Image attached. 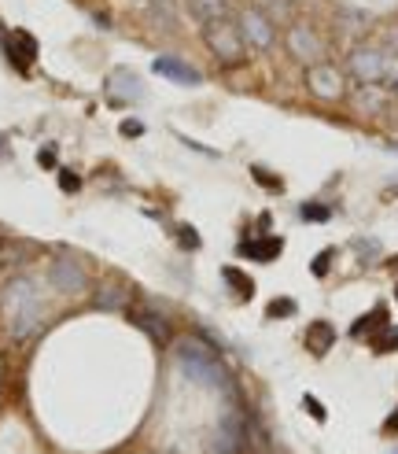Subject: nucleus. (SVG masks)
I'll use <instances>...</instances> for the list:
<instances>
[{
    "label": "nucleus",
    "mask_w": 398,
    "mask_h": 454,
    "mask_svg": "<svg viewBox=\"0 0 398 454\" xmlns=\"http://www.w3.org/2000/svg\"><path fill=\"white\" fill-rule=\"evenodd\" d=\"M174 359L177 366L188 373L192 381H199L203 388H225L229 384V373L218 359V351L207 347V344H199L195 336H185V340H177L174 344Z\"/></svg>",
    "instance_id": "obj_1"
},
{
    "label": "nucleus",
    "mask_w": 398,
    "mask_h": 454,
    "mask_svg": "<svg viewBox=\"0 0 398 454\" xmlns=\"http://www.w3.org/2000/svg\"><path fill=\"white\" fill-rule=\"evenodd\" d=\"M203 41L222 63H243L247 41L240 34V23H232L229 15L225 19H214V23H203Z\"/></svg>",
    "instance_id": "obj_2"
},
{
    "label": "nucleus",
    "mask_w": 398,
    "mask_h": 454,
    "mask_svg": "<svg viewBox=\"0 0 398 454\" xmlns=\"http://www.w3.org/2000/svg\"><path fill=\"white\" fill-rule=\"evenodd\" d=\"M351 74L358 78L361 85H380L387 78V67H391V59H387V52L384 48H373V44H361V48H354L351 52Z\"/></svg>",
    "instance_id": "obj_3"
},
{
    "label": "nucleus",
    "mask_w": 398,
    "mask_h": 454,
    "mask_svg": "<svg viewBox=\"0 0 398 454\" xmlns=\"http://www.w3.org/2000/svg\"><path fill=\"white\" fill-rule=\"evenodd\" d=\"M306 85L313 96H321V100H339L343 89H346V78L339 67H332V63H313L306 71Z\"/></svg>",
    "instance_id": "obj_4"
},
{
    "label": "nucleus",
    "mask_w": 398,
    "mask_h": 454,
    "mask_svg": "<svg viewBox=\"0 0 398 454\" xmlns=\"http://www.w3.org/2000/svg\"><path fill=\"white\" fill-rule=\"evenodd\" d=\"M240 34L247 44H255V48H270L277 41V30H273V19L265 15L262 8H243L240 11Z\"/></svg>",
    "instance_id": "obj_5"
},
{
    "label": "nucleus",
    "mask_w": 398,
    "mask_h": 454,
    "mask_svg": "<svg viewBox=\"0 0 398 454\" xmlns=\"http://www.w3.org/2000/svg\"><path fill=\"white\" fill-rule=\"evenodd\" d=\"M288 48H291V56L295 59H303V63H321L325 56V44L318 37V30H310V26H291L288 30Z\"/></svg>",
    "instance_id": "obj_6"
},
{
    "label": "nucleus",
    "mask_w": 398,
    "mask_h": 454,
    "mask_svg": "<svg viewBox=\"0 0 398 454\" xmlns=\"http://www.w3.org/2000/svg\"><path fill=\"white\" fill-rule=\"evenodd\" d=\"M155 74L170 78V82H177V85H199V71L188 67V63L177 59V56H159L155 59Z\"/></svg>",
    "instance_id": "obj_7"
},
{
    "label": "nucleus",
    "mask_w": 398,
    "mask_h": 454,
    "mask_svg": "<svg viewBox=\"0 0 398 454\" xmlns=\"http://www.w3.org/2000/svg\"><path fill=\"white\" fill-rule=\"evenodd\" d=\"M8 56H11V63L19 71H26L33 59H37V41H33L26 30H15L11 34V41H8Z\"/></svg>",
    "instance_id": "obj_8"
},
{
    "label": "nucleus",
    "mask_w": 398,
    "mask_h": 454,
    "mask_svg": "<svg viewBox=\"0 0 398 454\" xmlns=\"http://www.w3.org/2000/svg\"><path fill=\"white\" fill-rule=\"evenodd\" d=\"M280 248H284V240H280V237H258V240H243L240 255L255 258V263H273V258L280 255Z\"/></svg>",
    "instance_id": "obj_9"
},
{
    "label": "nucleus",
    "mask_w": 398,
    "mask_h": 454,
    "mask_svg": "<svg viewBox=\"0 0 398 454\" xmlns=\"http://www.w3.org/2000/svg\"><path fill=\"white\" fill-rule=\"evenodd\" d=\"M332 344H336V333H332L328 321H313L310 333H306V351L310 354H328Z\"/></svg>",
    "instance_id": "obj_10"
},
{
    "label": "nucleus",
    "mask_w": 398,
    "mask_h": 454,
    "mask_svg": "<svg viewBox=\"0 0 398 454\" xmlns=\"http://www.w3.org/2000/svg\"><path fill=\"white\" fill-rule=\"evenodd\" d=\"M52 277H56V285L63 292H81L85 288V273H81V266H71V263H56Z\"/></svg>",
    "instance_id": "obj_11"
},
{
    "label": "nucleus",
    "mask_w": 398,
    "mask_h": 454,
    "mask_svg": "<svg viewBox=\"0 0 398 454\" xmlns=\"http://www.w3.org/2000/svg\"><path fill=\"white\" fill-rule=\"evenodd\" d=\"M188 8L199 23H214V19H225L229 15V0H188Z\"/></svg>",
    "instance_id": "obj_12"
},
{
    "label": "nucleus",
    "mask_w": 398,
    "mask_h": 454,
    "mask_svg": "<svg viewBox=\"0 0 398 454\" xmlns=\"http://www.w3.org/2000/svg\"><path fill=\"white\" fill-rule=\"evenodd\" d=\"M387 325H391V321H387V311H384V306H376V311H369L365 318L354 321V325H351V336H365L369 329H387Z\"/></svg>",
    "instance_id": "obj_13"
},
{
    "label": "nucleus",
    "mask_w": 398,
    "mask_h": 454,
    "mask_svg": "<svg viewBox=\"0 0 398 454\" xmlns=\"http://www.w3.org/2000/svg\"><path fill=\"white\" fill-rule=\"evenodd\" d=\"M222 277H225V285H232V288L240 292V299H251V296H255V281L247 277V273H240L236 266H225Z\"/></svg>",
    "instance_id": "obj_14"
},
{
    "label": "nucleus",
    "mask_w": 398,
    "mask_h": 454,
    "mask_svg": "<svg viewBox=\"0 0 398 454\" xmlns=\"http://www.w3.org/2000/svg\"><path fill=\"white\" fill-rule=\"evenodd\" d=\"M133 318H137L140 321V329H147V333H152L155 340H166V321L159 318V314H152V311H137V314H133Z\"/></svg>",
    "instance_id": "obj_15"
},
{
    "label": "nucleus",
    "mask_w": 398,
    "mask_h": 454,
    "mask_svg": "<svg viewBox=\"0 0 398 454\" xmlns=\"http://www.w3.org/2000/svg\"><path fill=\"white\" fill-rule=\"evenodd\" d=\"M394 347H398V325H387L384 336L373 340V351H376V354H387V351H394Z\"/></svg>",
    "instance_id": "obj_16"
},
{
    "label": "nucleus",
    "mask_w": 398,
    "mask_h": 454,
    "mask_svg": "<svg viewBox=\"0 0 398 454\" xmlns=\"http://www.w3.org/2000/svg\"><path fill=\"white\" fill-rule=\"evenodd\" d=\"M291 314H295V299H288V296H280L265 306V318H291Z\"/></svg>",
    "instance_id": "obj_17"
},
{
    "label": "nucleus",
    "mask_w": 398,
    "mask_h": 454,
    "mask_svg": "<svg viewBox=\"0 0 398 454\" xmlns=\"http://www.w3.org/2000/svg\"><path fill=\"white\" fill-rule=\"evenodd\" d=\"M298 215H303L306 222H328L332 218V207H325V203H303V207H298Z\"/></svg>",
    "instance_id": "obj_18"
},
{
    "label": "nucleus",
    "mask_w": 398,
    "mask_h": 454,
    "mask_svg": "<svg viewBox=\"0 0 398 454\" xmlns=\"http://www.w3.org/2000/svg\"><path fill=\"white\" fill-rule=\"evenodd\" d=\"M332 258H336V251H332V248H325L321 255H313V263H310V270H313V277H325V273L332 270Z\"/></svg>",
    "instance_id": "obj_19"
},
{
    "label": "nucleus",
    "mask_w": 398,
    "mask_h": 454,
    "mask_svg": "<svg viewBox=\"0 0 398 454\" xmlns=\"http://www.w3.org/2000/svg\"><path fill=\"white\" fill-rule=\"evenodd\" d=\"M251 177H255V181H258L262 189H270V192H284V185H280L270 170H262V167H251Z\"/></svg>",
    "instance_id": "obj_20"
},
{
    "label": "nucleus",
    "mask_w": 398,
    "mask_h": 454,
    "mask_svg": "<svg viewBox=\"0 0 398 454\" xmlns=\"http://www.w3.org/2000/svg\"><path fill=\"white\" fill-rule=\"evenodd\" d=\"M100 296H104V299H100V306H114V311H122V306H126V296H122L119 288H104Z\"/></svg>",
    "instance_id": "obj_21"
},
{
    "label": "nucleus",
    "mask_w": 398,
    "mask_h": 454,
    "mask_svg": "<svg viewBox=\"0 0 398 454\" xmlns=\"http://www.w3.org/2000/svg\"><path fill=\"white\" fill-rule=\"evenodd\" d=\"M177 233H181V248H188V251H195V248H199V233L192 229V225H181Z\"/></svg>",
    "instance_id": "obj_22"
},
{
    "label": "nucleus",
    "mask_w": 398,
    "mask_h": 454,
    "mask_svg": "<svg viewBox=\"0 0 398 454\" xmlns=\"http://www.w3.org/2000/svg\"><path fill=\"white\" fill-rule=\"evenodd\" d=\"M59 185H63V192H78L81 189L78 174H71V170H59Z\"/></svg>",
    "instance_id": "obj_23"
},
{
    "label": "nucleus",
    "mask_w": 398,
    "mask_h": 454,
    "mask_svg": "<svg viewBox=\"0 0 398 454\" xmlns=\"http://www.w3.org/2000/svg\"><path fill=\"white\" fill-rule=\"evenodd\" d=\"M140 133H144V122H137V119L122 122V137H140Z\"/></svg>",
    "instance_id": "obj_24"
},
{
    "label": "nucleus",
    "mask_w": 398,
    "mask_h": 454,
    "mask_svg": "<svg viewBox=\"0 0 398 454\" xmlns=\"http://www.w3.org/2000/svg\"><path fill=\"white\" fill-rule=\"evenodd\" d=\"M303 402H306V410H310L313 417H318V421H325V417H328V414H325V407H321V402L313 399V395H303Z\"/></svg>",
    "instance_id": "obj_25"
},
{
    "label": "nucleus",
    "mask_w": 398,
    "mask_h": 454,
    "mask_svg": "<svg viewBox=\"0 0 398 454\" xmlns=\"http://www.w3.org/2000/svg\"><path fill=\"white\" fill-rule=\"evenodd\" d=\"M37 163L41 167H56V148H52V144H44V148L37 152Z\"/></svg>",
    "instance_id": "obj_26"
},
{
    "label": "nucleus",
    "mask_w": 398,
    "mask_h": 454,
    "mask_svg": "<svg viewBox=\"0 0 398 454\" xmlns=\"http://www.w3.org/2000/svg\"><path fill=\"white\" fill-rule=\"evenodd\" d=\"M387 432H398V410H394V417L387 421Z\"/></svg>",
    "instance_id": "obj_27"
},
{
    "label": "nucleus",
    "mask_w": 398,
    "mask_h": 454,
    "mask_svg": "<svg viewBox=\"0 0 398 454\" xmlns=\"http://www.w3.org/2000/svg\"><path fill=\"white\" fill-rule=\"evenodd\" d=\"M391 89H394V96H398V78H394V85H391Z\"/></svg>",
    "instance_id": "obj_28"
},
{
    "label": "nucleus",
    "mask_w": 398,
    "mask_h": 454,
    "mask_svg": "<svg viewBox=\"0 0 398 454\" xmlns=\"http://www.w3.org/2000/svg\"><path fill=\"white\" fill-rule=\"evenodd\" d=\"M391 266H398V255H394V258H391Z\"/></svg>",
    "instance_id": "obj_29"
},
{
    "label": "nucleus",
    "mask_w": 398,
    "mask_h": 454,
    "mask_svg": "<svg viewBox=\"0 0 398 454\" xmlns=\"http://www.w3.org/2000/svg\"><path fill=\"white\" fill-rule=\"evenodd\" d=\"M394 299H398V288H394Z\"/></svg>",
    "instance_id": "obj_30"
}]
</instances>
